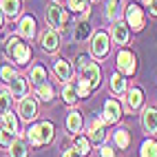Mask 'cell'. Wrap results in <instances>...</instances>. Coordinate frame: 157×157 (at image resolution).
Segmentation results:
<instances>
[{
    "label": "cell",
    "instance_id": "6da1fadb",
    "mask_svg": "<svg viewBox=\"0 0 157 157\" xmlns=\"http://www.w3.org/2000/svg\"><path fill=\"white\" fill-rule=\"evenodd\" d=\"M7 53L11 56V60L16 62L18 67H25L27 62L31 60V49L27 42H22L20 38H11L9 40V44H7Z\"/></svg>",
    "mask_w": 157,
    "mask_h": 157
},
{
    "label": "cell",
    "instance_id": "7a4b0ae2",
    "mask_svg": "<svg viewBox=\"0 0 157 157\" xmlns=\"http://www.w3.org/2000/svg\"><path fill=\"white\" fill-rule=\"evenodd\" d=\"M47 20H49V25L53 27L56 31H60L62 27L67 25V20H69L67 9H62V5H58V2H51L47 7Z\"/></svg>",
    "mask_w": 157,
    "mask_h": 157
},
{
    "label": "cell",
    "instance_id": "3957f363",
    "mask_svg": "<svg viewBox=\"0 0 157 157\" xmlns=\"http://www.w3.org/2000/svg\"><path fill=\"white\" fill-rule=\"evenodd\" d=\"M109 47H111V38H109V33L98 31V33L93 36V40H91V53H93V58H98V60L106 58Z\"/></svg>",
    "mask_w": 157,
    "mask_h": 157
},
{
    "label": "cell",
    "instance_id": "277c9868",
    "mask_svg": "<svg viewBox=\"0 0 157 157\" xmlns=\"http://www.w3.org/2000/svg\"><path fill=\"white\" fill-rule=\"evenodd\" d=\"M78 73H80V78H84L89 84H91V89H98L100 86V78H102V71H100V67L95 64V62H86V64H82V67H78Z\"/></svg>",
    "mask_w": 157,
    "mask_h": 157
},
{
    "label": "cell",
    "instance_id": "5b68a950",
    "mask_svg": "<svg viewBox=\"0 0 157 157\" xmlns=\"http://www.w3.org/2000/svg\"><path fill=\"white\" fill-rule=\"evenodd\" d=\"M117 69L122 75H133L135 69H137V64H135V53L128 49H122L117 53Z\"/></svg>",
    "mask_w": 157,
    "mask_h": 157
},
{
    "label": "cell",
    "instance_id": "8992f818",
    "mask_svg": "<svg viewBox=\"0 0 157 157\" xmlns=\"http://www.w3.org/2000/svg\"><path fill=\"white\" fill-rule=\"evenodd\" d=\"M18 115H20L25 122L36 120V115H38V104L31 100L29 95H27V98H20V102H18Z\"/></svg>",
    "mask_w": 157,
    "mask_h": 157
},
{
    "label": "cell",
    "instance_id": "52a82bcc",
    "mask_svg": "<svg viewBox=\"0 0 157 157\" xmlns=\"http://www.w3.org/2000/svg\"><path fill=\"white\" fill-rule=\"evenodd\" d=\"M126 25H128V29L133 27V31H142L144 29V11L137 5H128L126 7Z\"/></svg>",
    "mask_w": 157,
    "mask_h": 157
},
{
    "label": "cell",
    "instance_id": "ba28073f",
    "mask_svg": "<svg viewBox=\"0 0 157 157\" xmlns=\"http://www.w3.org/2000/svg\"><path fill=\"white\" fill-rule=\"evenodd\" d=\"M29 93V82L22 75H13L9 80V95L11 98H27Z\"/></svg>",
    "mask_w": 157,
    "mask_h": 157
},
{
    "label": "cell",
    "instance_id": "9c48e42d",
    "mask_svg": "<svg viewBox=\"0 0 157 157\" xmlns=\"http://www.w3.org/2000/svg\"><path fill=\"white\" fill-rule=\"evenodd\" d=\"M122 117V106L117 100H106L104 102V124H115Z\"/></svg>",
    "mask_w": 157,
    "mask_h": 157
},
{
    "label": "cell",
    "instance_id": "30bf717a",
    "mask_svg": "<svg viewBox=\"0 0 157 157\" xmlns=\"http://www.w3.org/2000/svg\"><path fill=\"white\" fill-rule=\"evenodd\" d=\"M40 47H42L47 53H56L58 47H60V36H58V31L56 29H47L42 38H40Z\"/></svg>",
    "mask_w": 157,
    "mask_h": 157
},
{
    "label": "cell",
    "instance_id": "8fae6325",
    "mask_svg": "<svg viewBox=\"0 0 157 157\" xmlns=\"http://www.w3.org/2000/svg\"><path fill=\"white\" fill-rule=\"evenodd\" d=\"M142 126H144L146 133H151V135L157 133V109L155 106L144 109V113H142Z\"/></svg>",
    "mask_w": 157,
    "mask_h": 157
},
{
    "label": "cell",
    "instance_id": "7c38bea8",
    "mask_svg": "<svg viewBox=\"0 0 157 157\" xmlns=\"http://www.w3.org/2000/svg\"><path fill=\"white\" fill-rule=\"evenodd\" d=\"M111 38H113V42L115 44H126L128 42V38H131V29L126 22H115L113 25V31H111Z\"/></svg>",
    "mask_w": 157,
    "mask_h": 157
},
{
    "label": "cell",
    "instance_id": "4fadbf2b",
    "mask_svg": "<svg viewBox=\"0 0 157 157\" xmlns=\"http://www.w3.org/2000/svg\"><path fill=\"white\" fill-rule=\"evenodd\" d=\"M53 71H56V75L60 82H69L71 75H73V69H71V62L64 60V58H58L53 62Z\"/></svg>",
    "mask_w": 157,
    "mask_h": 157
},
{
    "label": "cell",
    "instance_id": "5bb4252c",
    "mask_svg": "<svg viewBox=\"0 0 157 157\" xmlns=\"http://www.w3.org/2000/svg\"><path fill=\"white\" fill-rule=\"evenodd\" d=\"M18 31H20V36L31 40L36 36V18L33 16H22V20H20V25H18Z\"/></svg>",
    "mask_w": 157,
    "mask_h": 157
},
{
    "label": "cell",
    "instance_id": "9a60e30c",
    "mask_svg": "<svg viewBox=\"0 0 157 157\" xmlns=\"http://www.w3.org/2000/svg\"><path fill=\"white\" fill-rule=\"evenodd\" d=\"M142 102H144L142 89H137V86L128 89V93H126V104H128V109H131V111H137V109L142 106Z\"/></svg>",
    "mask_w": 157,
    "mask_h": 157
},
{
    "label": "cell",
    "instance_id": "2e32d148",
    "mask_svg": "<svg viewBox=\"0 0 157 157\" xmlns=\"http://www.w3.org/2000/svg\"><path fill=\"white\" fill-rule=\"evenodd\" d=\"M82 113L80 111H71L69 113V117H67V131L71 133V135H78L80 133V128H82Z\"/></svg>",
    "mask_w": 157,
    "mask_h": 157
},
{
    "label": "cell",
    "instance_id": "e0dca14e",
    "mask_svg": "<svg viewBox=\"0 0 157 157\" xmlns=\"http://www.w3.org/2000/svg\"><path fill=\"white\" fill-rule=\"evenodd\" d=\"M2 117V126L9 131V133H13V135H20V124H18V117L11 113V109H9L7 113H2L0 115Z\"/></svg>",
    "mask_w": 157,
    "mask_h": 157
},
{
    "label": "cell",
    "instance_id": "ac0fdd59",
    "mask_svg": "<svg viewBox=\"0 0 157 157\" xmlns=\"http://www.w3.org/2000/svg\"><path fill=\"white\" fill-rule=\"evenodd\" d=\"M29 80H31V84H33V86H40V84H44V82H47V69H44L42 64H36V67H31Z\"/></svg>",
    "mask_w": 157,
    "mask_h": 157
},
{
    "label": "cell",
    "instance_id": "d6986e66",
    "mask_svg": "<svg viewBox=\"0 0 157 157\" xmlns=\"http://www.w3.org/2000/svg\"><path fill=\"white\" fill-rule=\"evenodd\" d=\"M0 9H2V13L11 20L20 13V0H0Z\"/></svg>",
    "mask_w": 157,
    "mask_h": 157
},
{
    "label": "cell",
    "instance_id": "ffe728a7",
    "mask_svg": "<svg viewBox=\"0 0 157 157\" xmlns=\"http://www.w3.org/2000/svg\"><path fill=\"white\" fill-rule=\"evenodd\" d=\"M62 100H64V104H69V106H73L80 95H78V89L71 84V82H64V86H62Z\"/></svg>",
    "mask_w": 157,
    "mask_h": 157
},
{
    "label": "cell",
    "instance_id": "44dd1931",
    "mask_svg": "<svg viewBox=\"0 0 157 157\" xmlns=\"http://www.w3.org/2000/svg\"><path fill=\"white\" fill-rule=\"evenodd\" d=\"M89 33H91V25L86 22V20H80V22L75 25V31H73V38L82 42V40L89 38Z\"/></svg>",
    "mask_w": 157,
    "mask_h": 157
},
{
    "label": "cell",
    "instance_id": "7402d4cb",
    "mask_svg": "<svg viewBox=\"0 0 157 157\" xmlns=\"http://www.w3.org/2000/svg\"><path fill=\"white\" fill-rule=\"evenodd\" d=\"M9 157H27V144L22 140H13L9 146Z\"/></svg>",
    "mask_w": 157,
    "mask_h": 157
},
{
    "label": "cell",
    "instance_id": "603a6c76",
    "mask_svg": "<svg viewBox=\"0 0 157 157\" xmlns=\"http://www.w3.org/2000/svg\"><path fill=\"white\" fill-rule=\"evenodd\" d=\"M111 91L113 93H124L126 91V80H124L122 73H113L111 75Z\"/></svg>",
    "mask_w": 157,
    "mask_h": 157
},
{
    "label": "cell",
    "instance_id": "cb8c5ba5",
    "mask_svg": "<svg viewBox=\"0 0 157 157\" xmlns=\"http://www.w3.org/2000/svg\"><path fill=\"white\" fill-rule=\"evenodd\" d=\"M113 137H115V146H117V148H128V144H131V133L126 131V128H122V131H117V133H115L113 135Z\"/></svg>",
    "mask_w": 157,
    "mask_h": 157
},
{
    "label": "cell",
    "instance_id": "d4e9b609",
    "mask_svg": "<svg viewBox=\"0 0 157 157\" xmlns=\"http://www.w3.org/2000/svg\"><path fill=\"white\" fill-rule=\"evenodd\" d=\"M27 137H29V142L33 144V146L44 144V140H42V128H40V124H36V126H31V128L27 131Z\"/></svg>",
    "mask_w": 157,
    "mask_h": 157
},
{
    "label": "cell",
    "instance_id": "484cf974",
    "mask_svg": "<svg viewBox=\"0 0 157 157\" xmlns=\"http://www.w3.org/2000/svg\"><path fill=\"white\" fill-rule=\"evenodd\" d=\"M38 98L42 100V102H51V100L56 98V91H53V86H51L49 82L40 84V86H38Z\"/></svg>",
    "mask_w": 157,
    "mask_h": 157
},
{
    "label": "cell",
    "instance_id": "4316f807",
    "mask_svg": "<svg viewBox=\"0 0 157 157\" xmlns=\"http://www.w3.org/2000/svg\"><path fill=\"white\" fill-rule=\"evenodd\" d=\"M75 151L84 157V155H89L91 153V142L86 140V137H82V135H75Z\"/></svg>",
    "mask_w": 157,
    "mask_h": 157
},
{
    "label": "cell",
    "instance_id": "83f0119b",
    "mask_svg": "<svg viewBox=\"0 0 157 157\" xmlns=\"http://www.w3.org/2000/svg\"><path fill=\"white\" fill-rule=\"evenodd\" d=\"M140 157H157V142L146 140V142L142 144V153H140Z\"/></svg>",
    "mask_w": 157,
    "mask_h": 157
},
{
    "label": "cell",
    "instance_id": "f1b7e54d",
    "mask_svg": "<svg viewBox=\"0 0 157 157\" xmlns=\"http://www.w3.org/2000/svg\"><path fill=\"white\" fill-rule=\"evenodd\" d=\"M91 133V142H95V144H104L106 142V131H104V126H98V128H89Z\"/></svg>",
    "mask_w": 157,
    "mask_h": 157
},
{
    "label": "cell",
    "instance_id": "f546056e",
    "mask_svg": "<svg viewBox=\"0 0 157 157\" xmlns=\"http://www.w3.org/2000/svg\"><path fill=\"white\" fill-rule=\"evenodd\" d=\"M117 7H120V0H109L106 2V18L111 20V22H115V18L120 16Z\"/></svg>",
    "mask_w": 157,
    "mask_h": 157
},
{
    "label": "cell",
    "instance_id": "4dcf8cb0",
    "mask_svg": "<svg viewBox=\"0 0 157 157\" xmlns=\"http://www.w3.org/2000/svg\"><path fill=\"white\" fill-rule=\"evenodd\" d=\"M75 89H78V95H80V98H89V93L93 91V89H91V84H89V82H86L84 78H78Z\"/></svg>",
    "mask_w": 157,
    "mask_h": 157
},
{
    "label": "cell",
    "instance_id": "1f68e13d",
    "mask_svg": "<svg viewBox=\"0 0 157 157\" xmlns=\"http://www.w3.org/2000/svg\"><path fill=\"white\" fill-rule=\"evenodd\" d=\"M13 140H16V137H13V133H9L5 126L0 128V146H2V148H9Z\"/></svg>",
    "mask_w": 157,
    "mask_h": 157
},
{
    "label": "cell",
    "instance_id": "d6a6232c",
    "mask_svg": "<svg viewBox=\"0 0 157 157\" xmlns=\"http://www.w3.org/2000/svg\"><path fill=\"white\" fill-rule=\"evenodd\" d=\"M69 9H71V11H82V13H89V9H86V0H69Z\"/></svg>",
    "mask_w": 157,
    "mask_h": 157
},
{
    "label": "cell",
    "instance_id": "836d02e7",
    "mask_svg": "<svg viewBox=\"0 0 157 157\" xmlns=\"http://www.w3.org/2000/svg\"><path fill=\"white\" fill-rule=\"evenodd\" d=\"M40 128H42V140H44V144H49L51 140H53V124H51V122H42V124H40Z\"/></svg>",
    "mask_w": 157,
    "mask_h": 157
},
{
    "label": "cell",
    "instance_id": "e575fe53",
    "mask_svg": "<svg viewBox=\"0 0 157 157\" xmlns=\"http://www.w3.org/2000/svg\"><path fill=\"white\" fill-rule=\"evenodd\" d=\"M9 106H11V95H9L7 91H0V115L7 113Z\"/></svg>",
    "mask_w": 157,
    "mask_h": 157
},
{
    "label": "cell",
    "instance_id": "d590c367",
    "mask_svg": "<svg viewBox=\"0 0 157 157\" xmlns=\"http://www.w3.org/2000/svg\"><path fill=\"white\" fill-rule=\"evenodd\" d=\"M13 75H16L13 69H9V67H2V69H0V78H2V82H9Z\"/></svg>",
    "mask_w": 157,
    "mask_h": 157
},
{
    "label": "cell",
    "instance_id": "8d00e7d4",
    "mask_svg": "<svg viewBox=\"0 0 157 157\" xmlns=\"http://www.w3.org/2000/svg\"><path fill=\"white\" fill-rule=\"evenodd\" d=\"M100 157H115V151L102 144V148H100Z\"/></svg>",
    "mask_w": 157,
    "mask_h": 157
},
{
    "label": "cell",
    "instance_id": "74e56055",
    "mask_svg": "<svg viewBox=\"0 0 157 157\" xmlns=\"http://www.w3.org/2000/svg\"><path fill=\"white\" fill-rule=\"evenodd\" d=\"M62 157H82V155H80L75 148H67L64 153H62Z\"/></svg>",
    "mask_w": 157,
    "mask_h": 157
},
{
    "label": "cell",
    "instance_id": "f35d334b",
    "mask_svg": "<svg viewBox=\"0 0 157 157\" xmlns=\"http://www.w3.org/2000/svg\"><path fill=\"white\" fill-rule=\"evenodd\" d=\"M146 7H148V11H151V16H157V0H151V2L146 5Z\"/></svg>",
    "mask_w": 157,
    "mask_h": 157
},
{
    "label": "cell",
    "instance_id": "ab89813d",
    "mask_svg": "<svg viewBox=\"0 0 157 157\" xmlns=\"http://www.w3.org/2000/svg\"><path fill=\"white\" fill-rule=\"evenodd\" d=\"M2 22H5V13H2V9H0V27H2Z\"/></svg>",
    "mask_w": 157,
    "mask_h": 157
},
{
    "label": "cell",
    "instance_id": "60d3db41",
    "mask_svg": "<svg viewBox=\"0 0 157 157\" xmlns=\"http://www.w3.org/2000/svg\"><path fill=\"white\" fill-rule=\"evenodd\" d=\"M142 2H144V5H148V2H151V0H142Z\"/></svg>",
    "mask_w": 157,
    "mask_h": 157
}]
</instances>
